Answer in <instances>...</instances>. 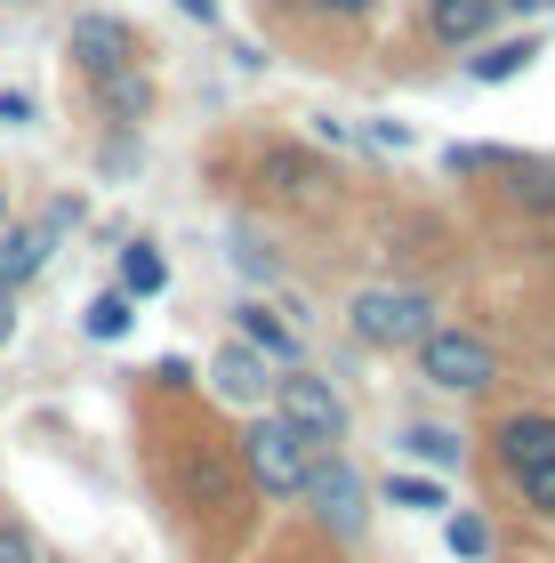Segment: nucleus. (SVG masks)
Returning <instances> with one entry per match:
<instances>
[{
  "label": "nucleus",
  "mask_w": 555,
  "mask_h": 563,
  "mask_svg": "<svg viewBox=\"0 0 555 563\" xmlns=\"http://www.w3.org/2000/svg\"><path fill=\"white\" fill-rule=\"evenodd\" d=\"M9 339H16V290L0 282V346H9Z\"/></svg>",
  "instance_id": "b1692460"
},
{
  "label": "nucleus",
  "mask_w": 555,
  "mask_h": 563,
  "mask_svg": "<svg viewBox=\"0 0 555 563\" xmlns=\"http://www.w3.org/2000/svg\"><path fill=\"white\" fill-rule=\"evenodd\" d=\"M547 9H555V0H547Z\"/></svg>",
  "instance_id": "bb28decb"
},
{
  "label": "nucleus",
  "mask_w": 555,
  "mask_h": 563,
  "mask_svg": "<svg viewBox=\"0 0 555 563\" xmlns=\"http://www.w3.org/2000/svg\"><path fill=\"white\" fill-rule=\"evenodd\" d=\"M387 499H395V507H419V516H435V507H443V483H426V475H387Z\"/></svg>",
  "instance_id": "a211bd4d"
},
{
  "label": "nucleus",
  "mask_w": 555,
  "mask_h": 563,
  "mask_svg": "<svg viewBox=\"0 0 555 563\" xmlns=\"http://www.w3.org/2000/svg\"><path fill=\"white\" fill-rule=\"evenodd\" d=\"M234 330H242V346L266 354V363H298V330L274 314L266 298H242V306H234Z\"/></svg>",
  "instance_id": "ddd939ff"
},
{
  "label": "nucleus",
  "mask_w": 555,
  "mask_h": 563,
  "mask_svg": "<svg viewBox=\"0 0 555 563\" xmlns=\"http://www.w3.org/2000/svg\"><path fill=\"white\" fill-rule=\"evenodd\" d=\"M65 57H73V73L89 81V73H113V65H145V57H154V41H145L130 16L89 9V16L65 24Z\"/></svg>",
  "instance_id": "423d86ee"
},
{
  "label": "nucleus",
  "mask_w": 555,
  "mask_h": 563,
  "mask_svg": "<svg viewBox=\"0 0 555 563\" xmlns=\"http://www.w3.org/2000/svg\"><path fill=\"white\" fill-rule=\"evenodd\" d=\"M298 499H314V516L338 531V540H355L363 531V483H355V467H346L338 451H314V467H307V492Z\"/></svg>",
  "instance_id": "0eeeda50"
},
{
  "label": "nucleus",
  "mask_w": 555,
  "mask_h": 563,
  "mask_svg": "<svg viewBox=\"0 0 555 563\" xmlns=\"http://www.w3.org/2000/svg\"><path fill=\"white\" fill-rule=\"evenodd\" d=\"M48 258H57V225L48 218H0V282H9V290H24V282H33Z\"/></svg>",
  "instance_id": "1a4fd4ad"
},
{
  "label": "nucleus",
  "mask_w": 555,
  "mask_h": 563,
  "mask_svg": "<svg viewBox=\"0 0 555 563\" xmlns=\"http://www.w3.org/2000/svg\"><path fill=\"white\" fill-rule=\"evenodd\" d=\"M274 419H290L314 451H331L346 434V395L322 371H282V378H274Z\"/></svg>",
  "instance_id": "39448f33"
},
{
  "label": "nucleus",
  "mask_w": 555,
  "mask_h": 563,
  "mask_svg": "<svg viewBox=\"0 0 555 563\" xmlns=\"http://www.w3.org/2000/svg\"><path fill=\"white\" fill-rule=\"evenodd\" d=\"M363 137H370V145H387V153H402V145H411V130H402V121H370Z\"/></svg>",
  "instance_id": "5701e85b"
},
{
  "label": "nucleus",
  "mask_w": 555,
  "mask_h": 563,
  "mask_svg": "<svg viewBox=\"0 0 555 563\" xmlns=\"http://www.w3.org/2000/svg\"><path fill=\"white\" fill-rule=\"evenodd\" d=\"M355 339L378 346V354H395V346H419V330L435 322V306H426V290H402V282H378V290L355 298Z\"/></svg>",
  "instance_id": "20e7f679"
},
{
  "label": "nucleus",
  "mask_w": 555,
  "mask_h": 563,
  "mask_svg": "<svg viewBox=\"0 0 555 563\" xmlns=\"http://www.w3.org/2000/svg\"><path fill=\"white\" fill-rule=\"evenodd\" d=\"M307 467H314V443L290 419H274V411L249 419V434H242V475L258 483V492L298 499V492H307Z\"/></svg>",
  "instance_id": "7ed1b4c3"
},
{
  "label": "nucleus",
  "mask_w": 555,
  "mask_h": 563,
  "mask_svg": "<svg viewBox=\"0 0 555 563\" xmlns=\"http://www.w3.org/2000/svg\"><path fill=\"white\" fill-rule=\"evenodd\" d=\"M402 451H411L419 467H459V434L451 427H402Z\"/></svg>",
  "instance_id": "dca6fc26"
},
{
  "label": "nucleus",
  "mask_w": 555,
  "mask_h": 563,
  "mask_svg": "<svg viewBox=\"0 0 555 563\" xmlns=\"http://www.w3.org/2000/svg\"><path fill=\"white\" fill-rule=\"evenodd\" d=\"M499 9H515V16H540V9H547V0H499Z\"/></svg>",
  "instance_id": "a878e982"
},
{
  "label": "nucleus",
  "mask_w": 555,
  "mask_h": 563,
  "mask_svg": "<svg viewBox=\"0 0 555 563\" xmlns=\"http://www.w3.org/2000/svg\"><path fill=\"white\" fill-rule=\"evenodd\" d=\"M491 451H499V475L523 492V507L555 523V411H508L491 427Z\"/></svg>",
  "instance_id": "f257e3e1"
},
{
  "label": "nucleus",
  "mask_w": 555,
  "mask_h": 563,
  "mask_svg": "<svg viewBox=\"0 0 555 563\" xmlns=\"http://www.w3.org/2000/svg\"><path fill=\"white\" fill-rule=\"evenodd\" d=\"M210 378H218V395H225V402H242V411H258V402L274 395V371H266V354H258V346H242V339L210 354Z\"/></svg>",
  "instance_id": "9d476101"
},
{
  "label": "nucleus",
  "mask_w": 555,
  "mask_h": 563,
  "mask_svg": "<svg viewBox=\"0 0 555 563\" xmlns=\"http://www.w3.org/2000/svg\"><path fill=\"white\" fill-rule=\"evenodd\" d=\"M508 16L499 0H426V41H443V48H475V41H491V24Z\"/></svg>",
  "instance_id": "9b49d317"
},
{
  "label": "nucleus",
  "mask_w": 555,
  "mask_h": 563,
  "mask_svg": "<svg viewBox=\"0 0 555 563\" xmlns=\"http://www.w3.org/2000/svg\"><path fill=\"white\" fill-rule=\"evenodd\" d=\"M378 0H314V16H338V24H355V16H370Z\"/></svg>",
  "instance_id": "412c9836"
},
{
  "label": "nucleus",
  "mask_w": 555,
  "mask_h": 563,
  "mask_svg": "<svg viewBox=\"0 0 555 563\" xmlns=\"http://www.w3.org/2000/svg\"><path fill=\"white\" fill-rule=\"evenodd\" d=\"M178 16H193V24H218V0H169Z\"/></svg>",
  "instance_id": "393cba45"
},
{
  "label": "nucleus",
  "mask_w": 555,
  "mask_h": 563,
  "mask_svg": "<svg viewBox=\"0 0 555 563\" xmlns=\"http://www.w3.org/2000/svg\"><path fill=\"white\" fill-rule=\"evenodd\" d=\"M411 354H419V378H426V387H443V395H484L499 378L491 339H484V330H467V322H426Z\"/></svg>",
  "instance_id": "f03ea898"
},
{
  "label": "nucleus",
  "mask_w": 555,
  "mask_h": 563,
  "mask_svg": "<svg viewBox=\"0 0 555 563\" xmlns=\"http://www.w3.org/2000/svg\"><path fill=\"white\" fill-rule=\"evenodd\" d=\"M234 258H242V274H266V282H274V250H258V234H242Z\"/></svg>",
  "instance_id": "aec40b11"
},
{
  "label": "nucleus",
  "mask_w": 555,
  "mask_h": 563,
  "mask_svg": "<svg viewBox=\"0 0 555 563\" xmlns=\"http://www.w3.org/2000/svg\"><path fill=\"white\" fill-rule=\"evenodd\" d=\"M89 106L113 121V130H145L154 121V73L145 65H113V73H89Z\"/></svg>",
  "instance_id": "6e6552de"
},
{
  "label": "nucleus",
  "mask_w": 555,
  "mask_h": 563,
  "mask_svg": "<svg viewBox=\"0 0 555 563\" xmlns=\"http://www.w3.org/2000/svg\"><path fill=\"white\" fill-rule=\"evenodd\" d=\"M162 282H169V266H162L154 242H130V250H121V290H130V298H162Z\"/></svg>",
  "instance_id": "2eb2a0df"
},
{
  "label": "nucleus",
  "mask_w": 555,
  "mask_h": 563,
  "mask_svg": "<svg viewBox=\"0 0 555 563\" xmlns=\"http://www.w3.org/2000/svg\"><path fill=\"white\" fill-rule=\"evenodd\" d=\"M130 322H137V298L130 290H97L89 306H81V330L97 346H113V339H130Z\"/></svg>",
  "instance_id": "4468645a"
},
{
  "label": "nucleus",
  "mask_w": 555,
  "mask_h": 563,
  "mask_svg": "<svg viewBox=\"0 0 555 563\" xmlns=\"http://www.w3.org/2000/svg\"><path fill=\"white\" fill-rule=\"evenodd\" d=\"M540 57H547L540 33H499V41H484V57H467V81L499 89V81H515V73H532Z\"/></svg>",
  "instance_id": "f8f14e48"
},
{
  "label": "nucleus",
  "mask_w": 555,
  "mask_h": 563,
  "mask_svg": "<svg viewBox=\"0 0 555 563\" xmlns=\"http://www.w3.org/2000/svg\"><path fill=\"white\" fill-rule=\"evenodd\" d=\"M443 540H451V555H467V563H484L491 555V523L475 516V507H459V516L443 523Z\"/></svg>",
  "instance_id": "f3484780"
},
{
  "label": "nucleus",
  "mask_w": 555,
  "mask_h": 563,
  "mask_svg": "<svg viewBox=\"0 0 555 563\" xmlns=\"http://www.w3.org/2000/svg\"><path fill=\"white\" fill-rule=\"evenodd\" d=\"M0 563H41V555H33V540H24V531L0 523Z\"/></svg>",
  "instance_id": "4be33fe9"
},
{
  "label": "nucleus",
  "mask_w": 555,
  "mask_h": 563,
  "mask_svg": "<svg viewBox=\"0 0 555 563\" xmlns=\"http://www.w3.org/2000/svg\"><path fill=\"white\" fill-rule=\"evenodd\" d=\"M0 121L24 130V121H33V89H0Z\"/></svg>",
  "instance_id": "6ab92c4d"
}]
</instances>
